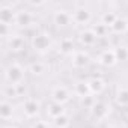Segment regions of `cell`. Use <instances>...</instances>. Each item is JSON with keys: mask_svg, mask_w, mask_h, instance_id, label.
<instances>
[{"mask_svg": "<svg viewBox=\"0 0 128 128\" xmlns=\"http://www.w3.org/2000/svg\"><path fill=\"white\" fill-rule=\"evenodd\" d=\"M26 68L21 66L18 62H11L3 68V84L18 86L24 83Z\"/></svg>", "mask_w": 128, "mask_h": 128, "instance_id": "6da1fadb", "label": "cell"}, {"mask_svg": "<svg viewBox=\"0 0 128 128\" xmlns=\"http://www.w3.org/2000/svg\"><path fill=\"white\" fill-rule=\"evenodd\" d=\"M30 47L33 48V51H36L39 54H45L51 48V38L48 36V33L36 32L30 39Z\"/></svg>", "mask_w": 128, "mask_h": 128, "instance_id": "7a4b0ae2", "label": "cell"}, {"mask_svg": "<svg viewBox=\"0 0 128 128\" xmlns=\"http://www.w3.org/2000/svg\"><path fill=\"white\" fill-rule=\"evenodd\" d=\"M21 107H23L21 110H23V113H24V116L27 119H36L39 116L41 110H42L41 101L36 100V98H32V96L24 98L23 102H21Z\"/></svg>", "mask_w": 128, "mask_h": 128, "instance_id": "3957f363", "label": "cell"}, {"mask_svg": "<svg viewBox=\"0 0 128 128\" xmlns=\"http://www.w3.org/2000/svg\"><path fill=\"white\" fill-rule=\"evenodd\" d=\"M71 17H72V23L77 26H86L92 21V12L88 8H84V5L74 8L71 11Z\"/></svg>", "mask_w": 128, "mask_h": 128, "instance_id": "277c9868", "label": "cell"}, {"mask_svg": "<svg viewBox=\"0 0 128 128\" xmlns=\"http://www.w3.org/2000/svg\"><path fill=\"white\" fill-rule=\"evenodd\" d=\"M50 96H51V101H54V102H57V104H62V106H65V104L71 100V92H70L68 88L59 84V86H54V88H53Z\"/></svg>", "mask_w": 128, "mask_h": 128, "instance_id": "5b68a950", "label": "cell"}, {"mask_svg": "<svg viewBox=\"0 0 128 128\" xmlns=\"http://www.w3.org/2000/svg\"><path fill=\"white\" fill-rule=\"evenodd\" d=\"M90 112V116L95 119V120H102L107 118L108 114V106L104 102V101H100V100H95L94 106L89 108Z\"/></svg>", "mask_w": 128, "mask_h": 128, "instance_id": "8992f818", "label": "cell"}, {"mask_svg": "<svg viewBox=\"0 0 128 128\" xmlns=\"http://www.w3.org/2000/svg\"><path fill=\"white\" fill-rule=\"evenodd\" d=\"M89 62H90V57L86 51L83 50H76L72 54H71V63H72V66L77 68V70H83L89 65Z\"/></svg>", "mask_w": 128, "mask_h": 128, "instance_id": "52a82bcc", "label": "cell"}, {"mask_svg": "<svg viewBox=\"0 0 128 128\" xmlns=\"http://www.w3.org/2000/svg\"><path fill=\"white\" fill-rule=\"evenodd\" d=\"M78 41H80V44H82L83 47L90 48V47H94V45L96 44L98 36H96V33L94 32V29H84V30H82V32H80Z\"/></svg>", "mask_w": 128, "mask_h": 128, "instance_id": "ba28073f", "label": "cell"}, {"mask_svg": "<svg viewBox=\"0 0 128 128\" xmlns=\"http://www.w3.org/2000/svg\"><path fill=\"white\" fill-rule=\"evenodd\" d=\"M72 94L76 96L82 98V100H84L88 96H92L90 89H89V82L88 80H78V82H76L74 86H72Z\"/></svg>", "mask_w": 128, "mask_h": 128, "instance_id": "9c48e42d", "label": "cell"}, {"mask_svg": "<svg viewBox=\"0 0 128 128\" xmlns=\"http://www.w3.org/2000/svg\"><path fill=\"white\" fill-rule=\"evenodd\" d=\"M53 21L57 27H68L70 24H72V17L71 12L68 11H56L53 15Z\"/></svg>", "mask_w": 128, "mask_h": 128, "instance_id": "30bf717a", "label": "cell"}, {"mask_svg": "<svg viewBox=\"0 0 128 128\" xmlns=\"http://www.w3.org/2000/svg\"><path fill=\"white\" fill-rule=\"evenodd\" d=\"M98 63H101L102 66H113L118 63V59H116V54H114V50H102L100 54H98Z\"/></svg>", "mask_w": 128, "mask_h": 128, "instance_id": "8fae6325", "label": "cell"}, {"mask_svg": "<svg viewBox=\"0 0 128 128\" xmlns=\"http://www.w3.org/2000/svg\"><path fill=\"white\" fill-rule=\"evenodd\" d=\"M45 113H47V116L53 120V119H56V118H59V116H62V114H65L66 110H65V106L57 104V102H54V101H50V102L45 106Z\"/></svg>", "mask_w": 128, "mask_h": 128, "instance_id": "7c38bea8", "label": "cell"}, {"mask_svg": "<svg viewBox=\"0 0 128 128\" xmlns=\"http://www.w3.org/2000/svg\"><path fill=\"white\" fill-rule=\"evenodd\" d=\"M33 21V15L29 11H17L15 14V26L18 27H29Z\"/></svg>", "mask_w": 128, "mask_h": 128, "instance_id": "4fadbf2b", "label": "cell"}, {"mask_svg": "<svg viewBox=\"0 0 128 128\" xmlns=\"http://www.w3.org/2000/svg\"><path fill=\"white\" fill-rule=\"evenodd\" d=\"M89 82V89H90V94H92V96L94 95H101L102 92H104V89H106V82L101 78V77H94V78H90V80H88Z\"/></svg>", "mask_w": 128, "mask_h": 128, "instance_id": "5bb4252c", "label": "cell"}, {"mask_svg": "<svg viewBox=\"0 0 128 128\" xmlns=\"http://www.w3.org/2000/svg\"><path fill=\"white\" fill-rule=\"evenodd\" d=\"M59 51L62 54H65V56H71L74 51H76V47H74V41L72 38H62L60 42H59Z\"/></svg>", "mask_w": 128, "mask_h": 128, "instance_id": "9a60e30c", "label": "cell"}, {"mask_svg": "<svg viewBox=\"0 0 128 128\" xmlns=\"http://www.w3.org/2000/svg\"><path fill=\"white\" fill-rule=\"evenodd\" d=\"M0 114H2V119L5 122H9V119H12L14 114V104L9 100H3L2 106H0Z\"/></svg>", "mask_w": 128, "mask_h": 128, "instance_id": "2e32d148", "label": "cell"}, {"mask_svg": "<svg viewBox=\"0 0 128 128\" xmlns=\"http://www.w3.org/2000/svg\"><path fill=\"white\" fill-rule=\"evenodd\" d=\"M110 30H112L113 33H116V35H124V33L128 32V21H126L124 17H119V18L114 21V24L110 27Z\"/></svg>", "mask_w": 128, "mask_h": 128, "instance_id": "e0dca14e", "label": "cell"}, {"mask_svg": "<svg viewBox=\"0 0 128 128\" xmlns=\"http://www.w3.org/2000/svg\"><path fill=\"white\" fill-rule=\"evenodd\" d=\"M47 65L44 62H41V60H35V62H32L30 65H29V68H27V71L30 72V74H33V76H42V74H45L47 71Z\"/></svg>", "mask_w": 128, "mask_h": 128, "instance_id": "ac0fdd59", "label": "cell"}, {"mask_svg": "<svg viewBox=\"0 0 128 128\" xmlns=\"http://www.w3.org/2000/svg\"><path fill=\"white\" fill-rule=\"evenodd\" d=\"M6 41V39H5ZM9 45H11V50L12 51H23L26 48V42L21 36H9Z\"/></svg>", "mask_w": 128, "mask_h": 128, "instance_id": "d6986e66", "label": "cell"}, {"mask_svg": "<svg viewBox=\"0 0 128 128\" xmlns=\"http://www.w3.org/2000/svg\"><path fill=\"white\" fill-rule=\"evenodd\" d=\"M51 125H53V126H57V128H68V126L71 125V119H70V116L65 113V114H62V116L53 119V120H51Z\"/></svg>", "mask_w": 128, "mask_h": 128, "instance_id": "ffe728a7", "label": "cell"}, {"mask_svg": "<svg viewBox=\"0 0 128 128\" xmlns=\"http://www.w3.org/2000/svg\"><path fill=\"white\" fill-rule=\"evenodd\" d=\"M116 102L120 107H128V88H120L116 94Z\"/></svg>", "mask_w": 128, "mask_h": 128, "instance_id": "44dd1931", "label": "cell"}, {"mask_svg": "<svg viewBox=\"0 0 128 128\" xmlns=\"http://www.w3.org/2000/svg\"><path fill=\"white\" fill-rule=\"evenodd\" d=\"M114 50V54H116V59L118 62H126L128 60V47L125 45H118Z\"/></svg>", "mask_w": 128, "mask_h": 128, "instance_id": "7402d4cb", "label": "cell"}, {"mask_svg": "<svg viewBox=\"0 0 128 128\" xmlns=\"http://www.w3.org/2000/svg\"><path fill=\"white\" fill-rule=\"evenodd\" d=\"M30 128H51V125H50L47 120L36 119V120H33V124H32V126H30Z\"/></svg>", "mask_w": 128, "mask_h": 128, "instance_id": "603a6c76", "label": "cell"}, {"mask_svg": "<svg viewBox=\"0 0 128 128\" xmlns=\"http://www.w3.org/2000/svg\"><path fill=\"white\" fill-rule=\"evenodd\" d=\"M3 128H18V126H15L12 124H8V125H3Z\"/></svg>", "mask_w": 128, "mask_h": 128, "instance_id": "cb8c5ba5", "label": "cell"}, {"mask_svg": "<svg viewBox=\"0 0 128 128\" xmlns=\"http://www.w3.org/2000/svg\"><path fill=\"white\" fill-rule=\"evenodd\" d=\"M51 128H57V126H53V125H51Z\"/></svg>", "mask_w": 128, "mask_h": 128, "instance_id": "d4e9b609", "label": "cell"}]
</instances>
